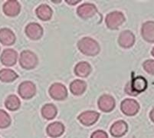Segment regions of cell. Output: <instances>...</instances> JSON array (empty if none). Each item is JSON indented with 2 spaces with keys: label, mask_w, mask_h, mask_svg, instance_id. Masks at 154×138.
I'll return each mask as SVG.
<instances>
[{
  "label": "cell",
  "mask_w": 154,
  "mask_h": 138,
  "mask_svg": "<svg viewBox=\"0 0 154 138\" xmlns=\"http://www.w3.org/2000/svg\"><path fill=\"white\" fill-rule=\"evenodd\" d=\"M79 51L87 56H96L100 52V45L94 39L85 37L78 42Z\"/></svg>",
  "instance_id": "1"
},
{
  "label": "cell",
  "mask_w": 154,
  "mask_h": 138,
  "mask_svg": "<svg viewBox=\"0 0 154 138\" xmlns=\"http://www.w3.org/2000/svg\"><path fill=\"white\" fill-rule=\"evenodd\" d=\"M38 62L37 55L34 52L26 50L21 53L19 57V64L24 69L31 70L35 68Z\"/></svg>",
  "instance_id": "2"
},
{
  "label": "cell",
  "mask_w": 154,
  "mask_h": 138,
  "mask_svg": "<svg viewBox=\"0 0 154 138\" xmlns=\"http://www.w3.org/2000/svg\"><path fill=\"white\" fill-rule=\"evenodd\" d=\"M147 81L145 78L142 76H137L131 81V83L127 84L129 90H126V92L131 95H137L146 90V89L147 88Z\"/></svg>",
  "instance_id": "3"
},
{
  "label": "cell",
  "mask_w": 154,
  "mask_h": 138,
  "mask_svg": "<svg viewBox=\"0 0 154 138\" xmlns=\"http://www.w3.org/2000/svg\"><path fill=\"white\" fill-rule=\"evenodd\" d=\"M125 21V17L124 14L119 11H114L106 16L105 22L107 28L110 30H116L118 29Z\"/></svg>",
  "instance_id": "4"
},
{
  "label": "cell",
  "mask_w": 154,
  "mask_h": 138,
  "mask_svg": "<svg viewBox=\"0 0 154 138\" xmlns=\"http://www.w3.org/2000/svg\"><path fill=\"white\" fill-rule=\"evenodd\" d=\"M18 92L22 98L25 100H29L35 95L36 86L33 82L29 81H24L21 83L20 85L19 86Z\"/></svg>",
  "instance_id": "5"
},
{
  "label": "cell",
  "mask_w": 154,
  "mask_h": 138,
  "mask_svg": "<svg viewBox=\"0 0 154 138\" xmlns=\"http://www.w3.org/2000/svg\"><path fill=\"white\" fill-rule=\"evenodd\" d=\"M120 109L127 116H134L140 110V104L134 99H125L121 102Z\"/></svg>",
  "instance_id": "6"
},
{
  "label": "cell",
  "mask_w": 154,
  "mask_h": 138,
  "mask_svg": "<svg viewBox=\"0 0 154 138\" xmlns=\"http://www.w3.org/2000/svg\"><path fill=\"white\" fill-rule=\"evenodd\" d=\"M49 94L53 99L57 101H63L68 97L66 87L61 83H54L50 87Z\"/></svg>",
  "instance_id": "7"
},
{
  "label": "cell",
  "mask_w": 154,
  "mask_h": 138,
  "mask_svg": "<svg viewBox=\"0 0 154 138\" xmlns=\"http://www.w3.org/2000/svg\"><path fill=\"white\" fill-rule=\"evenodd\" d=\"M18 60V53L12 48H6L2 51L0 56V61L4 66L11 67L16 64Z\"/></svg>",
  "instance_id": "8"
},
{
  "label": "cell",
  "mask_w": 154,
  "mask_h": 138,
  "mask_svg": "<svg viewBox=\"0 0 154 138\" xmlns=\"http://www.w3.org/2000/svg\"><path fill=\"white\" fill-rule=\"evenodd\" d=\"M25 32H26V35L32 40L40 39L44 33L42 27L35 22H32L28 25L26 27Z\"/></svg>",
  "instance_id": "9"
},
{
  "label": "cell",
  "mask_w": 154,
  "mask_h": 138,
  "mask_svg": "<svg viewBox=\"0 0 154 138\" xmlns=\"http://www.w3.org/2000/svg\"><path fill=\"white\" fill-rule=\"evenodd\" d=\"M97 12V9L94 5L91 3H84L78 6L77 13L78 16L83 19H88L93 17Z\"/></svg>",
  "instance_id": "10"
},
{
  "label": "cell",
  "mask_w": 154,
  "mask_h": 138,
  "mask_svg": "<svg viewBox=\"0 0 154 138\" xmlns=\"http://www.w3.org/2000/svg\"><path fill=\"white\" fill-rule=\"evenodd\" d=\"M20 4L16 0H9L4 3L2 10L4 14L9 17H15L20 12Z\"/></svg>",
  "instance_id": "11"
},
{
  "label": "cell",
  "mask_w": 154,
  "mask_h": 138,
  "mask_svg": "<svg viewBox=\"0 0 154 138\" xmlns=\"http://www.w3.org/2000/svg\"><path fill=\"white\" fill-rule=\"evenodd\" d=\"M99 109L103 112H110L115 107V100L109 94L100 96L97 102Z\"/></svg>",
  "instance_id": "12"
},
{
  "label": "cell",
  "mask_w": 154,
  "mask_h": 138,
  "mask_svg": "<svg viewBox=\"0 0 154 138\" xmlns=\"http://www.w3.org/2000/svg\"><path fill=\"white\" fill-rule=\"evenodd\" d=\"M99 117H100V114L96 111H88L80 114L78 119L82 124L85 126H91L97 121Z\"/></svg>",
  "instance_id": "13"
},
{
  "label": "cell",
  "mask_w": 154,
  "mask_h": 138,
  "mask_svg": "<svg viewBox=\"0 0 154 138\" xmlns=\"http://www.w3.org/2000/svg\"><path fill=\"white\" fill-rule=\"evenodd\" d=\"M118 43L124 48H131L135 43V36L131 31H123L119 35Z\"/></svg>",
  "instance_id": "14"
},
{
  "label": "cell",
  "mask_w": 154,
  "mask_h": 138,
  "mask_svg": "<svg viewBox=\"0 0 154 138\" xmlns=\"http://www.w3.org/2000/svg\"><path fill=\"white\" fill-rule=\"evenodd\" d=\"M141 35L146 41L154 43V22L148 21L144 22L141 28Z\"/></svg>",
  "instance_id": "15"
},
{
  "label": "cell",
  "mask_w": 154,
  "mask_h": 138,
  "mask_svg": "<svg viewBox=\"0 0 154 138\" xmlns=\"http://www.w3.org/2000/svg\"><path fill=\"white\" fill-rule=\"evenodd\" d=\"M127 124L124 121H118L113 123L110 127V133L114 137H120L124 136L127 131Z\"/></svg>",
  "instance_id": "16"
},
{
  "label": "cell",
  "mask_w": 154,
  "mask_h": 138,
  "mask_svg": "<svg viewBox=\"0 0 154 138\" xmlns=\"http://www.w3.org/2000/svg\"><path fill=\"white\" fill-rule=\"evenodd\" d=\"M15 35L11 29L3 28L0 29V42L3 45H12L15 41Z\"/></svg>",
  "instance_id": "17"
},
{
  "label": "cell",
  "mask_w": 154,
  "mask_h": 138,
  "mask_svg": "<svg viewBox=\"0 0 154 138\" xmlns=\"http://www.w3.org/2000/svg\"><path fill=\"white\" fill-rule=\"evenodd\" d=\"M47 133L53 138L61 136L64 132V126L61 122H53L47 127Z\"/></svg>",
  "instance_id": "18"
},
{
  "label": "cell",
  "mask_w": 154,
  "mask_h": 138,
  "mask_svg": "<svg viewBox=\"0 0 154 138\" xmlns=\"http://www.w3.org/2000/svg\"><path fill=\"white\" fill-rule=\"evenodd\" d=\"M91 71V66L87 61H81L77 64L75 68V75L80 78H86L90 75Z\"/></svg>",
  "instance_id": "19"
},
{
  "label": "cell",
  "mask_w": 154,
  "mask_h": 138,
  "mask_svg": "<svg viewBox=\"0 0 154 138\" xmlns=\"http://www.w3.org/2000/svg\"><path fill=\"white\" fill-rule=\"evenodd\" d=\"M87 88L86 82L80 79L72 81L70 84V90L74 95L80 96L85 93Z\"/></svg>",
  "instance_id": "20"
},
{
  "label": "cell",
  "mask_w": 154,
  "mask_h": 138,
  "mask_svg": "<svg viewBox=\"0 0 154 138\" xmlns=\"http://www.w3.org/2000/svg\"><path fill=\"white\" fill-rule=\"evenodd\" d=\"M52 9L49 5L43 4L39 5L36 9V15L39 19L42 21H48L52 16Z\"/></svg>",
  "instance_id": "21"
},
{
  "label": "cell",
  "mask_w": 154,
  "mask_h": 138,
  "mask_svg": "<svg viewBox=\"0 0 154 138\" xmlns=\"http://www.w3.org/2000/svg\"><path fill=\"white\" fill-rule=\"evenodd\" d=\"M19 75L15 72L9 68H4L0 70V81L5 83H10L18 78Z\"/></svg>",
  "instance_id": "22"
},
{
  "label": "cell",
  "mask_w": 154,
  "mask_h": 138,
  "mask_svg": "<svg viewBox=\"0 0 154 138\" xmlns=\"http://www.w3.org/2000/svg\"><path fill=\"white\" fill-rule=\"evenodd\" d=\"M21 102L19 97L15 94H11L6 97L5 101V106L6 109L11 111H15L20 107Z\"/></svg>",
  "instance_id": "23"
},
{
  "label": "cell",
  "mask_w": 154,
  "mask_h": 138,
  "mask_svg": "<svg viewBox=\"0 0 154 138\" xmlns=\"http://www.w3.org/2000/svg\"><path fill=\"white\" fill-rule=\"evenodd\" d=\"M57 108L52 104H47L42 108V115L47 120H52L57 115Z\"/></svg>",
  "instance_id": "24"
},
{
  "label": "cell",
  "mask_w": 154,
  "mask_h": 138,
  "mask_svg": "<svg viewBox=\"0 0 154 138\" xmlns=\"http://www.w3.org/2000/svg\"><path fill=\"white\" fill-rule=\"evenodd\" d=\"M12 120L6 111L0 110V129H4L10 126Z\"/></svg>",
  "instance_id": "25"
},
{
  "label": "cell",
  "mask_w": 154,
  "mask_h": 138,
  "mask_svg": "<svg viewBox=\"0 0 154 138\" xmlns=\"http://www.w3.org/2000/svg\"><path fill=\"white\" fill-rule=\"evenodd\" d=\"M143 69L149 75H154V60H147L145 61L143 64Z\"/></svg>",
  "instance_id": "26"
},
{
  "label": "cell",
  "mask_w": 154,
  "mask_h": 138,
  "mask_svg": "<svg viewBox=\"0 0 154 138\" xmlns=\"http://www.w3.org/2000/svg\"><path fill=\"white\" fill-rule=\"evenodd\" d=\"M91 138H108L107 133L103 130H97L91 135Z\"/></svg>",
  "instance_id": "27"
},
{
  "label": "cell",
  "mask_w": 154,
  "mask_h": 138,
  "mask_svg": "<svg viewBox=\"0 0 154 138\" xmlns=\"http://www.w3.org/2000/svg\"><path fill=\"white\" fill-rule=\"evenodd\" d=\"M149 118H150L151 121L154 123V108L149 113Z\"/></svg>",
  "instance_id": "28"
},
{
  "label": "cell",
  "mask_w": 154,
  "mask_h": 138,
  "mask_svg": "<svg viewBox=\"0 0 154 138\" xmlns=\"http://www.w3.org/2000/svg\"><path fill=\"white\" fill-rule=\"evenodd\" d=\"M80 2H81V1H66L67 3H68V4H70V5H75V4L79 3Z\"/></svg>",
  "instance_id": "29"
},
{
  "label": "cell",
  "mask_w": 154,
  "mask_h": 138,
  "mask_svg": "<svg viewBox=\"0 0 154 138\" xmlns=\"http://www.w3.org/2000/svg\"><path fill=\"white\" fill-rule=\"evenodd\" d=\"M151 55H152V56L154 57V47H153V48H152V51H151Z\"/></svg>",
  "instance_id": "30"
}]
</instances>
